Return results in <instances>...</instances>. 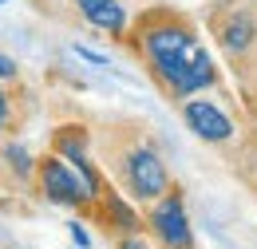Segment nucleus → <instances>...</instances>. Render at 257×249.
Returning a JSON list of instances; mask_svg holds the SVG:
<instances>
[{
	"label": "nucleus",
	"mask_w": 257,
	"mask_h": 249,
	"mask_svg": "<svg viewBox=\"0 0 257 249\" xmlns=\"http://www.w3.org/2000/svg\"><path fill=\"white\" fill-rule=\"evenodd\" d=\"M143 52H147L151 67L159 71V79L178 99L198 95L202 87H214V79H218L214 60L206 56V48L178 20H151L143 28Z\"/></svg>",
	"instance_id": "1"
},
{
	"label": "nucleus",
	"mask_w": 257,
	"mask_h": 249,
	"mask_svg": "<svg viewBox=\"0 0 257 249\" xmlns=\"http://www.w3.org/2000/svg\"><path fill=\"white\" fill-rule=\"evenodd\" d=\"M119 178L135 202H159L170 190V174L162 166V158L151 147H131L119 158Z\"/></svg>",
	"instance_id": "2"
},
{
	"label": "nucleus",
	"mask_w": 257,
	"mask_h": 249,
	"mask_svg": "<svg viewBox=\"0 0 257 249\" xmlns=\"http://www.w3.org/2000/svg\"><path fill=\"white\" fill-rule=\"evenodd\" d=\"M36 182H40V194L56 206H91L95 202V190L83 182V174L75 166H67L64 155H48L36 162Z\"/></svg>",
	"instance_id": "3"
},
{
	"label": "nucleus",
	"mask_w": 257,
	"mask_h": 249,
	"mask_svg": "<svg viewBox=\"0 0 257 249\" xmlns=\"http://www.w3.org/2000/svg\"><path fill=\"white\" fill-rule=\"evenodd\" d=\"M147 225L155 229V237H159L166 249H194V229H190V221H186L182 202H178L174 194H166V198L155 202Z\"/></svg>",
	"instance_id": "4"
},
{
	"label": "nucleus",
	"mask_w": 257,
	"mask_h": 249,
	"mask_svg": "<svg viewBox=\"0 0 257 249\" xmlns=\"http://www.w3.org/2000/svg\"><path fill=\"white\" fill-rule=\"evenodd\" d=\"M182 119L202 143H229L233 139V123L225 119V111H218L210 99H186L182 103Z\"/></svg>",
	"instance_id": "5"
},
{
	"label": "nucleus",
	"mask_w": 257,
	"mask_h": 249,
	"mask_svg": "<svg viewBox=\"0 0 257 249\" xmlns=\"http://www.w3.org/2000/svg\"><path fill=\"white\" fill-rule=\"evenodd\" d=\"M75 12L91 28L107 32V36H119V32L127 28V8L119 0H75Z\"/></svg>",
	"instance_id": "6"
},
{
	"label": "nucleus",
	"mask_w": 257,
	"mask_h": 249,
	"mask_svg": "<svg viewBox=\"0 0 257 249\" xmlns=\"http://www.w3.org/2000/svg\"><path fill=\"white\" fill-rule=\"evenodd\" d=\"M218 36H222V48L229 56H241V52H249V44L257 40V20L249 12H233V16L222 20Z\"/></svg>",
	"instance_id": "7"
},
{
	"label": "nucleus",
	"mask_w": 257,
	"mask_h": 249,
	"mask_svg": "<svg viewBox=\"0 0 257 249\" xmlns=\"http://www.w3.org/2000/svg\"><path fill=\"white\" fill-rule=\"evenodd\" d=\"M99 202H103V214L111 218V225H115L123 237H127V233H139V225H143V221H139V214L131 210V206L119 198V194H115V190H103V194H99Z\"/></svg>",
	"instance_id": "8"
},
{
	"label": "nucleus",
	"mask_w": 257,
	"mask_h": 249,
	"mask_svg": "<svg viewBox=\"0 0 257 249\" xmlns=\"http://www.w3.org/2000/svg\"><path fill=\"white\" fill-rule=\"evenodd\" d=\"M4 158H8V166H16V174H36V166H32V158H28V151L20 147V143H8L4 147Z\"/></svg>",
	"instance_id": "9"
},
{
	"label": "nucleus",
	"mask_w": 257,
	"mask_h": 249,
	"mask_svg": "<svg viewBox=\"0 0 257 249\" xmlns=\"http://www.w3.org/2000/svg\"><path fill=\"white\" fill-rule=\"evenodd\" d=\"M67 229H71V241H75V245H79V249H87V245H91V237H87V229H83L79 221H71Z\"/></svg>",
	"instance_id": "10"
},
{
	"label": "nucleus",
	"mask_w": 257,
	"mask_h": 249,
	"mask_svg": "<svg viewBox=\"0 0 257 249\" xmlns=\"http://www.w3.org/2000/svg\"><path fill=\"white\" fill-rule=\"evenodd\" d=\"M0 79H16V60H8L0 52Z\"/></svg>",
	"instance_id": "11"
},
{
	"label": "nucleus",
	"mask_w": 257,
	"mask_h": 249,
	"mask_svg": "<svg viewBox=\"0 0 257 249\" xmlns=\"http://www.w3.org/2000/svg\"><path fill=\"white\" fill-rule=\"evenodd\" d=\"M8 115H12V103H8V95L0 91V131L8 127Z\"/></svg>",
	"instance_id": "12"
},
{
	"label": "nucleus",
	"mask_w": 257,
	"mask_h": 249,
	"mask_svg": "<svg viewBox=\"0 0 257 249\" xmlns=\"http://www.w3.org/2000/svg\"><path fill=\"white\" fill-rule=\"evenodd\" d=\"M119 249H151L147 241H139L135 233H127V237H119Z\"/></svg>",
	"instance_id": "13"
},
{
	"label": "nucleus",
	"mask_w": 257,
	"mask_h": 249,
	"mask_svg": "<svg viewBox=\"0 0 257 249\" xmlns=\"http://www.w3.org/2000/svg\"><path fill=\"white\" fill-rule=\"evenodd\" d=\"M75 56H83V60H91V63H107L99 52H91V48H75Z\"/></svg>",
	"instance_id": "14"
},
{
	"label": "nucleus",
	"mask_w": 257,
	"mask_h": 249,
	"mask_svg": "<svg viewBox=\"0 0 257 249\" xmlns=\"http://www.w3.org/2000/svg\"><path fill=\"white\" fill-rule=\"evenodd\" d=\"M0 4H8V0H0Z\"/></svg>",
	"instance_id": "15"
}]
</instances>
